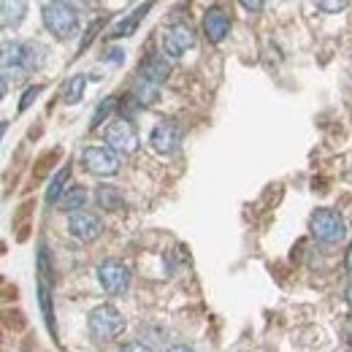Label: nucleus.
Returning <instances> with one entry per match:
<instances>
[{"mask_svg": "<svg viewBox=\"0 0 352 352\" xmlns=\"http://www.w3.org/2000/svg\"><path fill=\"white\" fill-rule=\"evenodd\" d=\"M41 19H44V28L57 36V38H71L76 30H79V14L74 6L68 3H44L41 8Z\"/></svg>", "mask_w": 352, "mask_h": 352, "instance_id": "obj_1", "label": "nucleus"}, {"mask_svg": "<svg viewBox=\"0 0 352 352\" xmlns=\"http://www.w3.org/2000/svg\"><path fill=\"white\" fill-rule=\"evenodd\" d=\"M87 328L98 342H111V339H117V336L125 331V317L120 314L117 307L100 304V307H95L89 311Z\"/></svg>", "mask_w": 352, "mask_h": 352, "instance_id": "obj_2", "label": "nucleus"}, {"mask_svg": "<svg viewBox=\"0 0 352 352\" xmlns=\"http://www.w3.org/2000/svg\"><path fill=\"white\" fill-rule=\"evenodd\" d=\"M311 236L322 244H339L347 236V225L339 212L333 209H317L311 214Z\"/></svg>", "mask_w": 352, "mask_h": 352, "instance_id": "obj_3", "label": "nucleus"}, {"mask_svg": "<svg viewBox=\"0 0 352 352\" xmlns=\"http://www.w3.org/2000/svg\"><path fill=\"white\" fill-rule=\"evenodd\" d=\"M98 282L103 285V290L109 296H125L131 290L133 274L131 268L120 261H103L98 265Z\"/></svg>", "mask_w": 352, "mask_h": 352, "instance_id": "obj_4", "label": "nucleus"}, {"mask_svg": "<svg viewBox=\"0 0 352 352\" xmlns=\"http://www.w3.org/2000/svg\"><path fill=\"white\" fill-rule=\"evenodd\" d=\"M82 166L92 176H114L120 171V155L111 146H87L82 152Z\"/></svg>", "mask_w": 352, "mask_h": 352, "instance_id": "obj_5", "label": "nucleus"}, {"mask_svg": "<svg viewBox=\"0 0 352 352\" xmlns=\"http://www.w3.org/2000/svg\"><path fill=\"white\" fill-rule=\"evenodd\" d=\"M103 138H106V146H111L117 155H133L135 149H138V133L135 128L131 125V120H117V122H111L106 133H103Z\"/></svg>", "mask_w": 352, "mask_h": 352, "instance_id": "obj_6", "label": "nucleus"}, {"mask_svg": "<svg viewBox=\"0 0 352 352\" xmlns=\"http://www.w3.org/2000/svg\"><path fill=\"white\" fill-rule=\"evenodd\" d=\"M149 144L157 155H174L182 144V125L176 120H163L149 133Z\"/></svg>", "mask_w": 352, "mask_h": 352, "instance_id": "obj_7", "label": "nucleus"}, {"mask_svg": "<svg viewBox=\"0 0 352 352\" xmlns=\"http://www.w3.org/2000/svg\"><path fill=\"white\" fill-rule=\"evenodd\" d=\"M68 233L76 239V241H95L100 233H103V220L92 212H76V214H68Z\"/></svg>", "mask_w": 352, "mask_h": 352, "instance_id": "obj_8", "label": "nucleus"}, {"mask_svg": "<svg viewBox=\"0 0 352 352\" xmlns=\"http://www.w3.org/2000/svg\"><path fill=\"white\" fill-rule=\"evenodd\" d=\"M195 46V33L190 30V25H171L163 33V52L168 57H182L187 49Z\"/></svg>", "mask_w": 352, "mask_h": 352, "instance_id": "obj_9", "label": "nucleus"}, {"mask_svg": "<svg viewBox=\"0 0 352 352\" xmlns=\"http://www.w3.org/2000/svg\"><path fill=\"white\" fill-rule=\"evenodd\" d=\"M204 33L212 44H220L222 38L230 33V16L222 8H209L204 16Z\"/></svg>", "mask_w": 352, "mask_h": 352, "instance_id": "obj_10", "label": "nucleus"}, {"mask_svg": "<svg viewBox=\"0 0 352 352\" xmlns=\"http://www.w3.org/2000/svg\"><path fill=\"white\" fill-rule=\"evenodd\" d=\"M46 63V49L41 44H36V41H28V44L22 46V63H19V68L22 71H28V74H36V71H41Z\"/></svg>", "mask_w": 352, "mask_h": 352, "instance_id": "obj_11", "label": "nucleus"}, {"mask_svg": "<svg viewBox=\"0 0 352 352\" xmlns=\"http://www.w3.org/2000/svg\"><path fill=\"white\" fill-rule=\"evenodd\" d=\"M95 201H98V206L106 209V212H120V209L125 206V198H122V192H120L114 184H100V187L95 190Z\"/></svg>", "mask_w": 352, "mask_h": 352, "instance_id": "obj_12", "label": "nucleus"}, {"mask_svg": "<svg viewBox=\"0 0 352 352\" xmlns=\"http://www.w3.org/2000/svg\"><path fill=\"white\" fill-rule=\"evenodd\" d=\"M149 8H152L149 3H146V6H138L131 16H125L122 22H117V25H114V30H111L109 36H111V38H125V36H133V33L138 30V25H141V19L146 16V11H149Z\"/></svg>", "mask_w": 352, "mask_h": 352, "instance_id": "obj_13", "label": "nucleus"}, {"mask_svg": "<svg viewBox=\"0 0 352 352\" xmlns=\"http://www.w3.org/2000/svg\"><path fill=\"white\" fill-rule=\"evenodd\" d=\"M87 198H89L87 190H85L82 184H74V187H68V190L63 192V198H60V209H63V212L76 214V212H82V209H85Z\"/></svg>", "mask_w": 352, "mask_h": 352, "instance_id": "obj_14", "label": "nucleus"}, {"mask_svg": "<svg viewBox=\"0 0 352 352\" xmlns=\"http://www.w3.org/2000/svg\"><path fill=\"white\" fill-rule=\"evenodd\" d=\"M168 74H171V63H168L166 57H152V60L141 68V76H144V79H149V82H152V85H157V87L166 82V76H168Z\"/></svg>", "mask_w": 352, "mask_h": 352, "instance_id": "obj_15", "label": "nucleus"}, {"mask_svg": "<svg viewBox=\"0 0 352 352\" xmlns=\"http://www.w3.org/2000/svg\"><path fill=\"white\" fill-rule=\"evenodd\" d=\"M0 8H3V28H6V30H8V28H16V25L25 19V11H28V6L19 3V0H16V3L6 0Z\"/></svg>", "mask_w": 352, "mask_h": 352, "instance_id": "obj_16", "label": "nucleus"}, {"mask_svg": "<svg viewBox=\"0 0 352 352\" xmlns=\"http://www.w3.org/2000/svg\"><path fill=\"white\" fill-rule=\"evenodd\" d=\"M85 87H87V76L85 74H76L65 82V89H63V98L65 103H79V98L85 95Z\"/></svg>", "mask_w": 352, "mask_h": 352, "instance_id": "obj_17", "label": "nucleus"}, {"mask_svg": "<svg viewBox=\"0 0 352 352\" xmlns=\"http://www.w3.org/2000/svg\"><path fill=\"white\" fill-rule=\"evenodd\" d=\"M68 176H71V168H63L60 174L52 179V184L46 187V204H60V198H63V192L68 190L65 187V182H68Z\"/></svg>", "mask_w": 352, "mask_h": 352, "instance_id": "obj_18", "label": "nucleus"}, {"mask_svg": "<svg viewBox=\"0 0 352 352\" xmlns=\"http://www.w3.org/2000/svg\"><path fill=\"white\" fill-rule=\"evenodd\" d=\"M22 46L25 44H11V41L3 44V71H11V65L19 68V63H22Z\"/></svg>", "mask_w": 352, "mask_h": 352, "instance_id": "obj_19", "label": "nucleus"}, {"mask_svg": "<svg viewBox=\"0 0 352 352\" xmlns=\"http://www.w3.org/2000/svg\"><path fill=\"white\" fill-rule=\"evenodd\" d=\"M114 100H117V98H106V100H103V106H98V109H95V114H92V128H98V125H100V120H106V114L114 109Z\"/></svg>", "mask_w": 352, "mask_h": 352, "instance_id": "obj_20", "label": "nucleus"}, {"mask_svg": "<svg viewBox=\"0 0 352 352\" xmlns=\"http://www.w3.org/2000/svg\"><path fill=\"white\" fill-rule=\"evenodd\" d=\"M320 11H344L347 8V0H339V3H328V0H320L317 3Z\"/></svg>", "mask_w": 352, "mask_h": 352, "instance_id": "obj_21", "label": "nucleus"}, {"mask_svg": "<svg viewBox=\"0 0 352 352\" xmlns=\"http://www.w3.org/2000/svg\"><path fill=\"white\" fill-rule=\"evenodd\" d=\"M38 95H41V87H30V89H28V92H25V98H22V103H19V111H25V109H28V106H30V103L38 98Z\"/></svg>", "mask_w": 352, "mask_h": 352, "instance_id": "obj_22", "label": "nucleus"}, {"mask_svg": "<svg viewBox=\"0 0 352 352\" xmlns=\"http://www.w3.org/2000/svg\"><path fill=\"white\" fill-rule=\"evenodd\" d=\"M120 352H152V350H149L144 342H131V344H125Z\"/></svg>", "mask_w": 352, "mask_h": 352, "instance_id": "obj_23", "label": "nucleus"}, {"mask_svg": "<svg viewBox=\"0 0 352 352\" xmlns=\"http://www.w3.org/2000/svg\"><path fill=\"white\" fill-rule=\"evenodd\" d=\"M241 6L247 8V11H263L265 3H261V0H241Z\"/></svg>", "mask_w": 352, "mask_h": 352, "instance_id": "obj_24", "label": "nucleus"}, {"mask_svg": "<svg viewBox=\"0 0 352 352\" xmlns=\"http://www.w3.org/2000/svg\"><path fill=\"white\" fill-rule=\"evenodd\" d=\"M122 57H125V54H122L120 49H111V52H109V63H111V65H120V63H122Z\"/></svg>", "mask_w": 352, "mask_h": 352, "instance_id": "obj_25", "label": "nucleus"}, {"mask_svg": "<svg viewBox=\"0 0 352 352\" xmlns=\"http://www.w3.org/2000/svg\"><path fill=\"white\" fill-rule=\"evenodd\" d=\"M98 28H100V22H95V25H92V28L87 30V36H85V44H82V49H87V44L92 41V38H95V33H98Z\"/></svg>", "mask_w": 352, "mask_h": 352, "instance_id": "obj_26", "label": "nucleus"}, {"mask_svg": "<svg viewBox=\"0 0 352 352\" xmlns=\"http://www.w3.org/2000/svg\"><path fill=\"white\" fill-rule=\"evenodd\" d=\"M166 352H195L192 347H187V344H174V347H168Z\"/></svg>", "mask_w": 352, "mask_h": 352, "instance_id": "obj_27", "label": "nucleus"}, {"mask_svg": "<svg viewBox=\"0 0 352 352\" xmlns=\"http://www.w3.org/2000/svg\"><path fill=\"white\" fill-rule=\"evenodd\" d=\"M344 265H347V271L352 274V247L347 250V261H344Z\"/></svg>", "mask_w": 352, "mask_h": 352, "instance_id": "obj_28", "label": "nucleus"}, {"mask_svg": "<svg viewBox=\"0 0 352 352\" xmlns=\"http://www.w3.org/2000/svg\"><path fill=\"white\" fill-rule=\"evenodd\" d=\"M347 342H350V344H352V322H350V325H347Z\"/></svg>", "mask_w": 352, "mask_h": 352, "instance_id": "obj_29", "label": "nucleus"}, {"mask_svg": "<svg viewBox=\"0 0 352 352\" xmlns=\"http://www.w3.org/2000/svg\"><path fill=\"white\" fill-rule=\"evenodd\" d=\"M347 304H350V307H352V285H350V287H347Z\"/></svg>", "mask_w": 352, "mask_h": 352, "instance_id": "obj_30", "label": "nucleus"}]
</instances>
